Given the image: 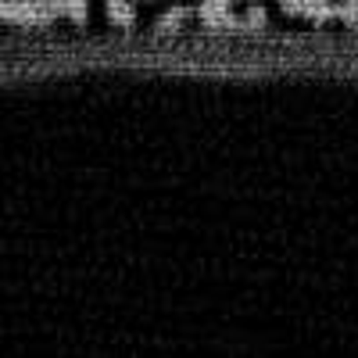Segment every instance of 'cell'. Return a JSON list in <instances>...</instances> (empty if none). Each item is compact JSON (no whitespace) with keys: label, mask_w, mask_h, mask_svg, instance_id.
<instances>
[{"label":"cell","mask_w":358,"mask_h":358,"mask_svg":"<svg viewBox=\"0 0 358 358\" xmlns=\"http://www.w3.org/2000/svg\"><path fill=\"white\" fill-rule=\"evenodd\" d=\"M165 15V0H136V22L140 25H155Z\"/></svg>","instance_id":"cell-1"},{"label":"cell","mask_w":358,"mask_h":358,"mask_svg":"<svg viewBox=\"0 0 358 358\" xmlns=\"http://www.w3.org/2000/svg\"><path fill=\"white\" fill-rule=\"evenodd\" d=\"M251 4H262V8H276L280 0H251Z\"/></svg>","instance_id":"cell-2"}]
</instances>
